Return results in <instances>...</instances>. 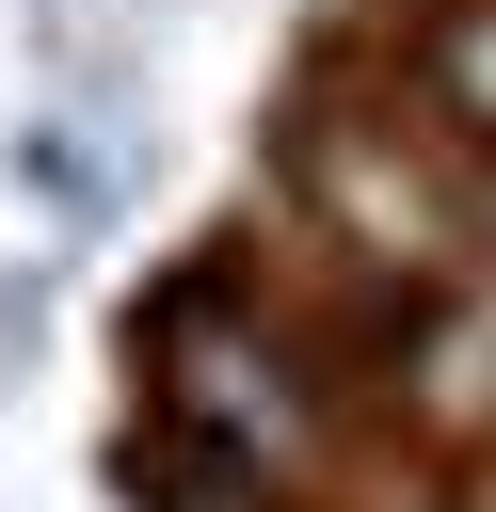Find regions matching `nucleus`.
Returning a JSON list of instances; mask_svg holds the SVG:
<instances>
[{"mask_svg":"<svg viewBox=\"0 0 496 512\" xmlns=\"http://www.w3.org/2000/svg\"><path fill=\"white\" fill-rule=\"evenodd\" d=\"M448 400L496 432V288H480V304H464V336H448Z\"/></svg>","mask_w":496,"mask_h":512,"instance_id":"obj_1","label":"nucleus"}]
</instances>
